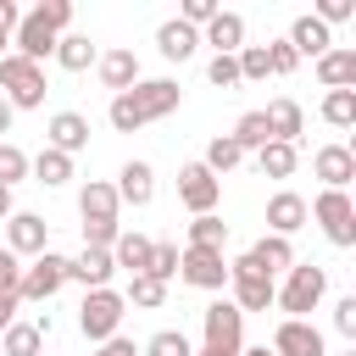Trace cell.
<instances>
[{"label":"cell","instance_id":"obj_41","mask_svg":"<svg viewBox=\"0 0 356 356\" xmlns=\"http://www.w3.org/2000/svg\"><path fill=\"white\" fill-rule=\"evenodd\" d=\"M217 11H222L217 0H184V11H178V22H189V28L200 33V28H206V22L217 17Z\"/></svg>","mask_w":356,"mask_h":356},{"label":"cell","instance_id":"obj_22","mask_svg":"<svg viewBox=\"0 0 356 356\" xmlns=\"http://www.w3.org/2000/svg\"><path fill=\"white\" fill-rule=\"evenodd\" d=\"M317 83L323 89H350L356 83V50H323L317 56Z\"/></svg>","mask_w":356,"mask_h":356},{"label":"cell","instance_id":"obj_24","mask_svg":"<svg viewBox=\"0 0 356 356\" xmlns=\"http://www.w3.org/2000/svg\"><path fill=\"white\" fill-rule=\"evenodd\" d=\"M89 61H100V50H95L89 33H61V39H56V67H61V72H83Z\"/></svg>","mask_w":356,"mask_h":356},{"label":"cell","instance_id":"obj_12","mask_svg":"<svg viewBox=\"0 0 356 356\" xmlns=\"http://www.w3.org/2000/svg\"><path fill=\"white\" fill-rule=\"evenodd\" d=\"M273 356H323V334L306 317H284L273 334Z\"/></svg>","mask_w":356,"mask_h":356},{"label":"cell","instance_id":"obj_18","mask_svg":"<svg viewBox=\"0 0 356 356\" xmlns=\"http://www.w3.org/2000/svg\"><path fill=\"white\" fill-rule=\"evenodd\" d=\"M83 145H89V117H83V111H56V117H50V150L72 156V150H83Z\"/></svg>","mask_w":356,"mask_h":356},{"label":"cell","instance_id":"obj_30","mask_svg":"<svg viewBox=\"0 0 356 356\" xmlns=\"http://www.w3.org/2000/svg\"><path fill=\"white\" fill-rule=\"evenodd\" d=\"M250 256H256V267H261V273H278V267H295V250H289V239H278V234H267V239H256V245H250Z\"/></svg>","mask_w":356,"mask_h":356},{"label":"cell","instance_id":"obj_6","mask_svg":"<svg viewBox=\"0 0 356 356\" xmlns=\"http://www.w3.org/2000/svg\"><path fill=\"white\" fill-rule=\"evenodd\" d=\"M228 284H234V306H239V312H267L273 295H278V289H273V273H261L250 250H245L239 261H228Z\"/></svg>","mask_w":356,"mask_h":356},{"label":"cell","instance_id":"obj_52","mask_svg":"<svg viewBox=\"0 0 356 356\" xmlns=\"http://www.w3.org/2000/svg\"><path fill=\"white\" fill-rule=\"evenodd\" d=\"M6 217H11V189L0 184V222H6Z\"/></svg>","mask_w":356,"mask_h":356},{"label":"cell","instance_id":"obj_42","mask_svg":"<svg viewBox=\"0 0 356 356\" xmlns=\"http://www.w3.org/2000/svg\"><path fill=\"white\" fill-rule=\"evenodd\" d=\"M206 78H211L217 89H234V83H239V61H234V56H211V61H206Z\"/></svg>","mask_w":356,"mask_h":356},{"label":"cell","instance_id":"obj_43","mask_svg":"<svg viewBox=\"0 0 356 356\" xmlns=\"http://www.w3.org/2000/svg\"><path fill=\"white\" fill-rule=\"evenodd\" d=\"M145 273L167 284V278L178 273V250H172V245H150V267H145Z\"/></svg>","mask_w":356,"mask_h":356},{"label":"cell","instance_id":"obj_46","mask_svg":"<svg viewBox=\"0 0 356 356\" xmlns=\"http://www.w3.org/2000/svg\"><path fill=\"white\" fill-rule=\"evenodd\" d=\"M17 284H22V261L11 250H0V295H17Z\"/></svg>","mask_w":356,"mask_h":356},{"label":"cell","instance_id":"obj_48","mask_svg":"<svg viewBox=\"0 0 356 356\" xmlns=\"http://www.w3.org/2000/svg\"><path fill=\"white\" fill-rule=\"evenodd\" d=\"M17 22H22V11H17V0H0V44L17 33Z\"/></svg>","mask_w":356,"mask_h":356},{"label":"cell","instance_id":"obj_13","mask_svg":"<svg viewBox=\"0 0 356 356\" xmlns=\"http://www.w3.org/2000/svg\"><path fill=\"white\" fill-rule=\"evenodd\" d=\"M11 39H17V56L39 67L44 56H56V39H61V33H50V28H44V22H39L33 11H28V17L17 22V33H11Z\"/></svg>","mask_w":356,"mask_h":356},{"label":"cell","instance_id":"obj_32","mask_svg":"<svg viewBox=\"0 0 356 356\" xmlns=\"http://www.w3.org/2000/svg\"><path fill=\"white\" fill-rule=\"evenodd\" d=\"M256 161H261V172H267V178H289V172H295V161H300V150L273 139V145H261V150H256Z\"/></svg>","mask_w":356,"mask_h":356},{"label":"cell","instance_id":"obj_1","mask_svg":"<svg viewBox=\"0 0 356 356\" xmlns=\"http://www.w3.org/2000/svg\"><path fill=\"white\" fill-rule=\"evenodd\" d=\"M178 100H184V89H178L172 78H145V83L111 95V128H117V134H134V128L178 111Z\"/></svg>","mask_w":356,"mask_h":356},{"label":"cell","instance_id":"obj_33","mask_svg":"<svg viewBox=\"0 0 356 356\" xmlns=\"http://www.w3.org/2000/svg\"><path fill=\"white\" fill-rule=\"evenodd\" d=\"M239 161H245V150H239V145H234L228 134H217V139L206 145V161H200V167H206V172L217 178V172H228V167H239Z\"/></svg>","mask_w":356,"mask_h":356},{"label":"cell","instance_id":"obj_40","mask_svg":"<svg viewBox=\"0 0 356 356\" xmlns=\"http://www.w3.org/2000/svg\"><path fill=\"white\" fill-rule=\"evenodd\" d=\"M17 178H28V156H22L17 145H6V139H0V184L11 189Z\"/></svg>","mask_w":356,"mask_h":356},{"label":"cell","instance_id":"obj_10","mask_svg":"<svg viewBox=\"0 0 356 356\" xmlns=\"http://www.w3.org/2000/svg\"><path fill=\"white\" fill-rule=\"evenodd\" d=\"M178 200H184L195 217H206V211H217V200H222V178H211L200 161H189V167L178 172Z\"/></svg>","mask_w":356,"mask_h":356},{"label":"cell","instance_id":"obj_9","mask_svg":"<svg viewBox=\"0 0 356 356\" xmlns=\"http://www.w3.org/2000/svg\"><path fill=\"white\" fill-rule=\"evenodd\" d=\"M178 278L195 284V289H222L228 284V261H222V250L189 245V250H178Z\"/></svg>","mask_w":356,"mask_h":356},{"label":"cell","instance_id":"obj_25","mask_svg":"<svg viewBox=\"0 0 356 356\" xmlns=\"http://www.w3.org/2000/svg\"><path fill=\"white\" fill-rule=\"evenodd\" d=\"M328 44H334V39H328V28H323L312 11L295 17V28H289V50H295V56H323Z\"/></svg>","mask_w":356,"mask_h":356},{"label":"cell","instance_id":"obj_37","mask_svg":"<svg viewBox=\"0 0 356 356\" xmlns=\"http://www.w3.org/2000/svg\"><path fill=\"white\" fill-rule=\"evenodd\" d=\"M234 61H239V83H261L267 78V44H245Z\"/></svg>","mask_w":356,"mask_h":356},{"label":"cell","instance_id":"obj_16","mask_svg":"<svg viewBox=\"0 0 356 356\" xmlns=\"http://www.w3.org/2000/svg\"><path fill=\"white\" fill-rule=\"evenodd\" d=\"M111 189H117V200H128V206H150V200H156V172H150V161H128Z\"/></svg>","mask_w":356,"mask_h":356},{"label":"cell","instance_id":"obj_34","mask_svg":"<svg viewBox=\"0 0 356 356\" xmlns=\"http://www.w3.org/2000/svg\"><path fill=\"white\" fill-rule=\"evenodd\" d=\"M222 239H228V222H222L217 211H206V217L189 222V245H200V250H222Z\"/></svg>","mask_w":356,"mask_h":356},{"label":"cell","instance_id":"obj_45","mask_svg":"<svg viewBox=\"0 0 356 356\" xmlns=\"http://www.w3.org/2000/svg\"><path fill=\"white\" fill-rule=\"evenodd\" d=\"M312 17H317L323 28H328V22H345V17H356V0H323Z\"/></svg>","mask_w":356,"mask_h":356},{"label":"cell","instance_id":"obj_4","mask_svg":"<svg viewBox=\"0 0 356 356\" xmlns=\"http://www.w3.org/2000/svg\"><path fill=\"white\" fill-rule=\"evenodd\" d=\"M239 334H245V312H239L234 300H211V306H206V345H200L195 356H239V350H245Z\"/></svg>","mask_w":356,"mask_h":356},{"label":"cell","instance_id":"obj_15","mask_svg":"<svg viewBox=\"0 0 356 356\" xmlns=\"http://www.w3.org/2000/svg\"><path fill=\"white\" fill-rule=\"evenodd\" d=\"M312 167H317L323 189H345V184L356 178V156H350L345 145H323V150L312 156Z\"/></svg>","mask_w":356,"mask_h":356},{"label":"cell","instance_id":"obj_49","mask_svg":"<svg viewBox=\"0 0 356 356\" xmlns=\"http://www.w3.org/2000/svg\"><path fill=\"white\" fill-rule=\"evenodd\" d=\"M100 356H139V350H134V339H122V334H111V339L100 345Z\"/></svg>","mask_w":356,"mask_h":356},{"label":"cell","instance_id":"obj_17","mask_svg":"<svg viewBox=\"0 0 356 356\" xmlns=\"http://www.w3.org/2000/svg\"><path fill=\"white\" fill-rule=\"evenodd\" d=\"M267 228H273L278 239H289L295 228H306V200H300L295 189H278V195L267 200Z\"/></svg>","mask_w":356,"mask_h":356},{"label":"cell","instance_id":"obj_39","mask_svg":"<svg viewBox=\"0 0 356 356\" xmlns=\"http://www.w3.org/2000/svg\"><path fill=\"white\" fill-rule=\"evenodd\" d=\"M33 17H39L50 33H67V22H72V0H39Z\"/></svg>","mask_w":356,"mask_h":356},{"label":"cell","instance_id":"obj_35","mask_svg":"<svg viewBox=\"0 0 356 356\" xmlns=\"http://www.w3.org/2000/svg\"><path fill=\"white\" fill-rule=\"evenodd\" d=\"M323 122L350 128V122H356V89H328V100H323Z\"/></svg>","mask_w":356,"mask_h":356},{"label":"cell","instance_id":"obj_54","mask_svg":"<svg viewBox=\"0 0 356 356\" xmlns=\"http://www.w3.org/2000/svg\"><path fill=\"white\" fill-rule=\"evenodd\" d=\"M345 356H356V350H345Z\"/></svg>","mask_w":356,"mask_h":356},{"label":"cell","instance_id":"obj_47","mask_svg":"<svg viewBox=\"0 0 356 356\" xmlns=\"http://www.w3.org/2000/svg\"><path fill=\"white\" fill-rule=\"evenodd\" d=\"M334 328H339L345 339H356V295H345V300L334 306Z\"/></svg>","mask_w":356,"mask_h":356},{"label":"cell","instance_id":"obj_50","mask_svg":"<svg viewBox=\"0 0 356 356\" xmlns=\"http://www.w3.org/2000/svg\"><path fill=\"white\" fill-rule=\"evenodd\" d=\"M17 306H22V300H17V295H0V334H6V328H11V317H17Z\"/></svg>","mask_w":356,"mask_h":356},{"label":"cell","instance_id":"obj_31","mask_svg":"<svg viewBox=\"0 0 356 356\" xmlns=\"http://www.w3.org/2000/svg\"><path fill=\"white\" fill-rule=\"evenodd\" d=\"M44 334L50 328H39V323H11L6 328V356H39L44 350Z\"/></svg>","mask_w":356,"mask_h":356},{"label":"cell","instance_id":"obj_8","mask_svg":"<svg viewBox=\"0 0 356 356\" xmlns=\"http://www.w3.org/2000/svg\"><path fill=\"white\" fill-rule=\"evenodd\" d=\"M61 284H67V256L44 250V256H33V267H22L17 300H50V295H56Z\"/></svg>","mask_w":356,"mask_h":356},{"label":"cell","instance_id":"obj_23","mask_svg":"<svg viewBox=\"0 0 356 356\" xmlns=\"http://www.w3.org/2000/svg\"><path fill=\"white\" fill-rule=\"evenodd\" d=\"M117 206H122V200H117V189H111V184H95V178H89V184H83V195H78L83 222H117Z\"/></svg>","mask_w":356,"mask_h":356},{"label":"cell","instance_id":"obj_14","mask_svg":"<svg viewBox=\"0 0 356 356\" xmlns=\"http://www.w3.org/2000/svg\"><path fill=\"white\" fill-rule=\"evenodd\" d=\"M111 273H117L111 250H89V245H83V256L67 261V278H78L83 289H111Z\"/></svg>","mask_w":356,"mask_h":356},{"label":"cell","instance_id":"obj_19","mask_svg":"<svg viewBox=\"0 0 356 356\" xmlns=\"http://www.w3.org/2000/svg\"><path fill=\"white\" fill-rule=\"evenodd\" d=\"M206 44H217V56H239L245 50V17L239 11H217L206 22Z\"/></svg>","mask_w":356,"mask_h":356},{"label":"cell","instance_id":"obj_2","mask_svg":"<svg viewBox=\"0 0 356 356\" xmlns=\"http://www.w3.org/2000/svg\"><path fill=\"white\" fill-rule=\"evenodd\" d=\"M0 83H6V106H11V111H33V106H44V67L22 61L17 50L0 56Z\"/></svg>","mask_w":356,"mask_h":356},{"label":"cell","instance_id":"obj_27","mask_svg":"<svg viewBox=\"0 0 356 356\" xmlns=\"http://www.w3.org/2000/svg\"><path fill=\"white\" fill-rule=\"evenodd\" d=\"M28 172H33L44 189H56V184H67V178H72V156H61V150H50V145H44V150L28 161Z\"/></svg>","mask_w":356,"mask_h":356},{"label":"cell","instance_id":"obj_26","mask_svg":"<svg viewBox=\"0 0 356 356\" xmlns=\"http://www.w3.org/2000/svg\"><path fill=\"white\" fill-rule=\"evenodd\" d=\"M261 117H267V128H273V139H278V145H295V139H300V128H306V117H300V106H295V100H273Z\"/></svg>","mask_w":356,"mask_h":356},{"label":"cell","instance_id":"obj_21","mask_svg":"<svg viewBox=\"0 0 356 356\" xmlns=\"http://www.w3.org/2000/svg\"><path fill=\"white\" fill-rule=\"evenodd\" d=\"M195 44H200V33H195L189 22H178V17L156 28V50H161L167 61H189V56H195Z\"/></svg>","mask_w":356,"mask_h":356},{"label":"cell","instance_id":"obj_44","mask_svg":"<svg viewBox=\"0 0 356 356\" xmlns=\"http://www.w3.org/2000/svg\"><path fill=\"white\" fill-rule=\"evenodd\" d=\"M295 67H300V56L289 50V39H278V44H267V72H278V78H284V72H295Z\"/></svg>","mask_w":356,"mask_h":356},{"label":"cell","instance_id":"obj_7","mask_svg":"<svg viewBox=\"0 0 356 356\" xmlns=\"http://www.w3.org/2000/svg\"><path fill=\"white\" fill-rule=\"evenodd\" d=\"M122 312H128V300H122L117 289H89V295H83V306H78V328H83V339L106 345V339L117 334Z\"/></svg>","mask_w":356,"mask_h":356},{"label":"cell","instance_id":"obj_20","mask_svg":"<svg viewBox=\"0 0 356 356\" xmlns=\"http://www.w3.org/2000/svg\"><path fill=\"white\" fill-rule=\"evenodd\" d=\"M95 67H100V83H106V89H117V95L139 83V56H134V50H106Z\"/></svg>","mask_w":356,"mask_h":356},{"label":"cell","instance_id":"obj_29","mask_svg":"<svg viewBox=\"0 0 356 356\" xmlns=\"http://www.w3.org/2000/svg\"><path fill=\"white\" fill-rule=\"evenodd\" d=\"M239 150H261V145H273V128H267V117L261 111H245L239 122H234V134H228Z\"/></svg>","mask_w":356,"mask_h":356},{"label":"cell","instance_id":"obj_5","mask_svg":"<svg viewBox=\"0 0 356 356\" xmlns=\"http://www.w3.org/2000/svg\"><path fill=\"white\" fill-rule=\"evenodd\" d=\"M306 217H317V222H323V234H328L339 250H350V245H356V206H350V195H345V189H323V195L306 206Z\"/></svg>","mask_w":356,"mask_h":356},{"label":"cell","instance_id":"obj_53","mask_svg":"<svg viewBox=\"0 0 356 356\" xmlns=\"http://www.w3.org/2000/svg\"><path fill=\"white\" fill-rule=\"evenodd\" d=\"M239 356H273V350H267V345H256V350H239Z\"/></svg>","mask_w":356,"mask_h":356},{"label":"cell","instance_id":"obj_28","mask_svg":"<svg viewBox=\"0 0 356 356\" xmlns=\"http://www.w3.org/2000/svg\"><path fill=\"white\" fill-rule=\"evenodd\" d=\"M111 261H117V267H128V273L139 278V273L150 267V239H145V234H117V245H111Z\"/></svg>","mask_w":356,"mask_h":356},{"label":"cell","instance_id":"obj_38","mask_svg":"<svg viewBox=\"0 0 356 356\" xmlns=\"http://www.w3.org/2000/svg\"><path fill=\"white\" fill-rule=\"evenodd\" d=\"M139 356H195V350H189V339H184L178 328H161V334H150V345H145Z\"/></svg>","mask_w":356,"mask_h":356},{"label":"cell","instance_id":"obj_11","mask_svg":"<svg viewBox=\"0 0 356 356\" xmlns=\"http://www.w3.org/2000/svg\"><path fill=\"white\" fill-rule=\"evenodd\" d=\"M44 239H50L44 217H33V211H11L6 217V250L11 256H44Z\"/></svg>","mask_w":356,"mask_h":356},{"label":"cell","instance_id":"obj_3","mask_svg":"<svg viewBox=\"0 0 356 356\" xmlns=\"http://www.w3.org/2000/svg\"><path fill=\"white\" fill-rule=\"evenodd\" d=\"M323 295H328V273H323L317 261H295V267H289V284H284L273 300H278L289 317H306V312H317Z\"/></svg>","mask_w":356,"mask_h":356},{"label":"cell","instance_id":"obj_51","mask_svg":"<svg viewBox=\"0 0 356 356\" xmlns=\"http://www.w3.org/2000/svg\"><path fill=\"white\" fill-rule=\"evenodd\" d=\"M11 117H17V111H11V106H6V95H0V134H11Z\"/></svg>","mask_w":356,"mask_h":356},{"label":"cell","instance_id":"obj_36","mask_svg":"<svg viewBox=\"0 0 356 356\" xmlns=\"http://www.w3.org/2000/svg\"><path fill=\"white\" fill-rule=\"evenodd\" d=\"M122 300H128V306H161V300H167V284H161V278H150V273H139V278L128 284V295H122Z\"/></svg>","mask_w":356,"mask_h":356}]
</instances>
